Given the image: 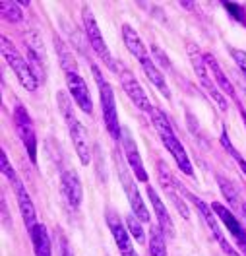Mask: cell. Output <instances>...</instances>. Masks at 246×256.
Here are the masks:
<instances>
[{
	"mask_svg": "<svg viewBox=\"0 0 246 256\" xmlns=\"http://www.w3.org/2000/svg\"><path fill=\"white\" fill-rule=\"evenodd\" d=\"M149 116H151V122H153V126H155V130H157V134H159V138H161L163 146L169 150V154L173 156V160L177 161L179 169H181L184 175L192 176L194 175V171H192V163H190V160H188V154H186V150L182 148L181 140L177 138V134H175V130H173V126H171L167 114H165L161 109L153 107V109L149 111Z\"/></svg>",
	"mask_w": 246,
	"mask_h": 256,
	"instance_id": "6da1fadb",
	"label": "cell"
},
{
	"mask_svg": "<svg viewBox=\"0 0 246 256\" xmlns=\"http://www.w3.org/2000/svg\"><path fill=\"white\" fill-rule=\"evenodd\" d=\"M56 101H58L60 112H62L66 124H68L70 138H72V144H74V150H76L78 158H80V161H82V165H89V161H91V146H89V136H87V130H85V126L80 122V118L74 114V103H72V99H70V97H68V94H64V92H58Z\"/></svg>",
	"mask_w": 246,
	"mask_h": 256,
	"instance_id": "7a4b0ae2",
	"label": "cell"
},
{
	"mask_svg": "<svg viewBox=\"0 0 246 256\" xmlns=\"http://www.w3.org/2000/svg\"><path fill=\"white\" fill-rule=\"evenodd\" d=\"M93 68V76L99 86V97H101V109H103V120H105V128L111 134V138L118 140L122 136V128L118 122V112H116V101H115V92L111 88V84L103 78L101 70L95 64H91Z\"/></svg>",
	"mask_w": 246,
	"mask_h": 256,
	"instance_id": "3957f363",
	"label": "cell"
},
{
	"mask_svg": "<svg viewBox=\"0 0 246 256\" xmlns=\"http://www.w3.org/2000/svg\"><path fill=\"white\" fill-rule=\"evenodd\" d=\"M0 48H2L4 60L8 62V66L12 68V72L16 74L17 82H19L27 92H35L37 86H39V80H37V74L33 72V68L29 66V62H27V58L19 54V50L16 48V45H14L8 37H2Z\"/></svg>",
	"mask_w": 246,
	"mask_h": 256,
	"instance_id": "277c9868",
	"label": "cell"
},
{
	"mask_svg": "<svg viewBox=\"0 0 246 256\" xmlns=\"http://www.w3.org/2000/svg\"><path fill=\"white\" fill-rule=\"evenodd\" d=\"M188 54H190V62H192V68H194V72H196V76H198V80H200V84H202V88L212 96V99L219 105L221 111H227V109H229L227 99L221 96L217 84L212 80V76H210V72H208L206 56L198 50V47L194 45V43H188Z\"/></svg>",
	"mask_w": 246,
	"mask_h": 256,
	"instance_id": "5b68a950",
	"label": "cell"
},
{
	"mask_svg": "<svg viewBox=\"0 0 246 256\" xmlns=\"http://www.w3.org/2000/svg\"><path fill=\"white\" fill-rule=\"evenodd\" d=\"M82 22H83V30H85V37H87V43L95 50V54H97L101 60H105V64H107L113 72H118L115 60H113V56H111V52H109V47L105 45V39H103V35H101V30H99L97 22H95V16H93V12H91L89 6H83L82 8Z\"/></svg>",
	"mask_w": 246,
	"mask_h": 256,
	"instance_id": "8992f818",
	"label": "cell"
},
{
	"mask_svg": "<svg viewBox=\"0 0 246 256\" xmlns=\"http://www.w3.org/2000/svg\"><path fill=\"white\" fill-rule=\"evenodd\" d=\"M115 163H116V173H118V178H120V182H122V186H124V192H126V196H128V202H130V208H132V212H134V216H136L140 222H149V220H151L149 210L146 208V204H144V200H142V196H140V190H138V186H136L134 176H132V173L128 171V167L122 163V160L118 158V154L115 156Z\"/></svg>",
	"mask_w": 246,
	"mask_h": 256,
	"instance_id": "52a82bcc",
	"label": "cell"
},
{
	"mask_svg": "<svg viewBox=\"0 0 246 256\" xmlns=\"http://www.w3.org/2000/svg\"><path fill=\"white\" fill-rule=\"evenodd\" d=\"M14 124H16L17 136L25 148L31 163H37V134H35L31 116L23 105H16V109H14Z\"/></svg>",
	"mask_w": 246,
	"mask_h": 256,
	"instance_id": "ba28073f",
	"label": "cell"
},
{
	"mask_svg": "<svg viewBox=\"0 0 246 256\" xmlns=\"http://www.w3.org/2000/svg\"><path fill=\"white\" fill-rule=\"evenodd\" d=\"M184 194L188 196V200H192L194 202V206L198 208V212H200V216H202V220L206 222V225H208V229H210V233L214 235L215 239H217V242H219V246L225 250V254L227 256H241L233 246H231V242H227V239L223 237V233H221V227H219V222H217V216H215V212L212 210V206H208L202 198H198V196H194V194H190V192L184 190Z\"/></svg>",
	"mask_w": 246,
	"mask_h": 256,
	"instance_id": "9c48e42d",
	"label": "cell"
},
{
	"mask_svg": "<svg viewBox=\"0 0 246 256\" xmlns=\"http://www.w3.org/2000/svg\"><path fill=\"white\" fill-rule=\"evenodd\" d=\"M157 173H159V182H161V186H163L167 198L173 202L175 208L179 210V214H181L182 218L188 220V218H190V210H188V206H186L184 198L181 196L182 192H184V186L177 182V178L171 175V171L167 169V165H165L163 161L157 163Z\"/></svg>",
	"mask_w": 246,
	"mask_h": 256,
	"instance_id": "30bf717a",
	"label": "cell"
},
{
	"mask_svg": "<svg viewBox=\"0 0 246 256\" xmlns=\"http://www.w3.org/2000/svg\"><path fill=\"white\" fill-rule=\"evenodd\" d=\"M118 78H120V86H122V90H124V94L130 97L132 103L140 109V111L148 112L153 109V105H151V101L148 99V96H146V92L142 90V86L138 84V80H136V76L132 74L130 70H122V72H118Z\"/></svg>",
	"mask_w": 246,
	"mask_h": 256,
	"instance_id": "8fae6325",
	"label": "cell"
},
{
	"mask_svg": "<svg viewBox=\"0 0 246 256\" xmlns=\"http://www.w3.org/2000/svg\"><path fill=\"white\" fill-rule=\"evenodd\" d=\"M66 76V86H68V92L72 99L76 101V105L82 109L83 112L91 114L93 112V103H91V96H89V88H87V82L80 76V72H68Z\"/></svg>",
	"mask_w": 246,
	"mask_h": 256,
	"instance_id": "7c38bea8",
	"label": "cell"
},
{
	"mask_svg": "<svg viewBox=\"0 0 246 256\" xmlns=\"http://www.w3.org/2000/svg\"><path fill=\"white\" fill-rule=\"evenodd\" d=\"M212 210L215 212V216L225 224L227 231L231 233V237L235 239V242L239 244V248H241L246 256V227H243V224L235 218V214H233L229 208H225L223 204L214 202V204H212Z\"/></svg>",
	"mask_w": 246,
	"mask_h": 256,
	"instance_id": "4fadbf2b",
	"label": "cell"
},
{
	"mask_svg": "<svg viewBox=\"0 0 246 256\" xmlns=\"http://www.w3.org/2000/svg\"><path fill=\"white\" fill-rule=\"evenodd\" d=\"M107 224H109V229H111V233L115 237L116 248H118L120 256H138L136 250H134L130 235H128L130 231H128L126 225L122 224V220H120V216L116 212H109L107 214Z\"/></svg>",
	"mask_w": 246,
	"mask_h": 256,
	"instance_id": "5bb4252c",
	"label": "cell"
},
{
	"mask_svg": "<svg viewBox=\"0 0 246 256\" xmlns=\"http://www.w3.org/2000/svg\"><path fill=\"white\" fill-rule=\"evenodd\" d=\"M122 148H124V154H126V160H128V165H130L132 173L136 176V180H142V182H148V171L144 167V161H142V156L138 152V146L132 138L130 130L128 128H122Z\"/></svg>",
	"mask_w": 246,
	"mask_h": 256,
	"instance_id": "9a60e30c",
	"label": "cell"
},
{
	"mask_svg": "<svg viewBox=\"0 0 246 256\" xmlns=\"http://www.w3.org/2000/svg\"><path fill=\"white\" fill-rule=\"evenodd\" d=\"M12 186H14V192H16L17 208L21 212V220H23V224L27 227V231H31L33 227L37 225V212H35V206H33L31 202V196H29L27 188L23 186L19 176L12 180Z\"/></svg>",
	"mask_w": 246,
	"mask_h": 256,
	"instance_id": "2e32d148",
	"label": "cell"
},
{
	"mask_svg": "<svg viewBox=\"0 0 246 256\" xmlns=\"http://www.w3.org/2000/svg\"><path fill=\"white\" fill-rule=\"evenodd\" d=\"M60 184H62V194H64L66 202L70 204V208L78 210L82 204L83 190H82V182H80V176L76 171L72 169H66L60 175Z\"/></svg>",
	"mask_w": 246,
	"mask_h": 256,
	"instance_id": "e0dca14e",
	"label": "cell"
},
{
	"mask_svg": "<svg viewBox=\"0 0 246 256\" xmlns=\"http://www.w3.org/2000/svg\"><path fill=\"white\" fill-rule=\"evenodd\" d=\"M149 196V202H151V208L155 212V216H157V222H159V229L163 231V235L167 239H173L175 235H177V231H175V224H173V218H171V214L167 212L165 208L163 200L159 198V194L155 192V188H151L148 184V188H146Z\"/></svg>",
	"mask_w": 246,
	"mask_h": 256,
	"instance_id": "ac0fdd59",
	"label": "cell"
},
{
	"mask_svg": "<svg viewBox=\"0 0 246 256\" xmlns=\"http://www.w3.org/2000/svg\"><path fill=\"white\" fill-rule=\"evenodd\" d=\"M25 48H27V54H29V62L35 66V74L41 72V70L45 74V68H47V50H45V45L41 41V35L37 32L25 33Z\"/></svg>",
	"mask_w": 246,
	"mask_h": 256,
	"instance_id": "d6986e66",
	"label": "cell"
},
{
	"mask_svg": "<svg viewBox=\"0 0 246 256\" xmlns=\"http://www.w3.org/2000/svg\"><path fill=\"white\" fill-rule=\"evenodd\" d=\"M122 39H124L126 48H128L132 54L138 58L140 66H146V64L153 62V58L149 56L148 48L144 47V43H142L140 35L136 33V30H132V26H128V24H126V26H122Z\"/></svg>",
	"mask_w": 246,
	"mask_h": 256,
	"instance_id": "ffe728a7",
	"label": "cell"
},
{
	"mask_svg": "<svg viewBox=\"0 0 246 256\" xmlns=\"http://www.w3.org/2000/svg\"><path fill=\"white\" fill-rule=\"evenodd\" d=\"M29 237L33 242L35 256H52L50 254V237L47 233V227L43 224H37L29 231Z\"/></svg>",
	"mask_w": 246,
	"mask_h": 256,
	"instance_id": "44dd1931",
	"label": "cell"
},
{
	"mask_svg": "<svg viewBox=\"0 0 246 256\" xmlns=\"http://www.w3.org/2000/svg\"><path fill=\"white\" fill-rule=\"evenodd\" d=\"M204 56H206V64H208V68L212 70V76H214V82L217 84V88H219V90H223L227 96L235 97V88H233V84L229 82V78L225 76V72H223L221 64L217 62V58L212 56V54H204Z\"/></svg>",
	"mask_w": 246,
	"mask_h": 256,
	"instance_id": "7402d4cb",
	"label": "cell"
},
{
	"mask_svg": "<svg viewBox=\"0 0 246 256\" xmlns=\"http://www.w3.org/2000/svg\"><path fill=\"white\" fill-rule=\"evenodd\" d=\"M54 48H56V52H58L60 66H62L64 74H68V72H80V70H78V64H76V58H74L72 50H70V48L64 45V41H60V39H54Z\"/></svg>",
	"mask_w": 246,
	"mask_h": 256,
	"instance_id": "603a6c76",
	"label": "cell"
},
{
	"mask_svg": "<svg viewBox=\"0 0 246 256\" xmlns=\"http://www.w3.org/2000/svg\"><path fill=\"white\" fill-rule=\"evenodd\" d=\"M142 70H144V74L148 76V80L163 94L167 99H171V90L167 88V84H165V78H163V72H159V68L155 66V62H149L146 66H142Z\"/></svg>",
	"mask_w": 246,
	"mask_h": 256,
	"instance_id": "cb8c5ba5",
	"label": "cell"
},
{
	"mask_svg": "<svg viewBox=\"0 0 246 256\" xmlns=\"http://www.w3.org/2000/svg\"><path fill=\"white\" fill-rule=\"evenodd\" d=\"M149 256H167L165 235L159 229V225L151 227V231H149Z\"/></svg>",
	"mask_w": 246,
	"mask_h": 256,
	"instance_id": "d4e9b609",
	"label": "cell"
},
{
	"mask_svg": "<svg viewBox=\"0 0 246 256\" xmlns=\"http://www.w3.org/2000/svg\"><path fill=\"white\" fill-rule=\"evenodd\" d=\"M0 12H2V16L6 22H10V24H17V22H21V18H23V12L19 10V2H10V0H2L0 2Z\"/></svg>",
	"mask_w": 246,
	"mask_h": 256,
	"instance_id": "484cf974",
	"label": "cell"
},
{
	"mask_svg": "<svg viewBox=\"0 0 246 256\" xmlns=\"http://www.w3.org/2000/svg\"><path fill=\"white\" fill-rule=\"evenodd\" d=\"M217 182H219V188L223 192V196L229 200L231 208H239V190L235 188V184L221 175L217 176Z\"/></svg>",
	"mask_w": 246,
	"mask_h": 256,
	"instance_id": "4316f807",
	"label": "cell"
},
{
	"mask_svg": "<svg viewBox=\"0 0 246 256\" xmlns=\"http://www.w3.org/2000/svg\"><path fill=\"white\" fill-rule=\"evenodd\" d=\"M126 227L130 231V235L136 239V242H144L146 240V233H144V227H142V222L132 214L126 218Z\"/></svg>",
	"mask_w": 246,
	"mask_h": 256,
	"instance_id": "83f0119b",
	"label": "cell"
},
{
	"mask_svg": "<svg viewBox=\"0 0 246 256\" xmlns=\"http://www.w3.org/2000/svg\"><path fill=\"white\" fill-rule=\"evenodd\" d=\"M0 171H2V175L6 176L10 182H12L14 178H17L16 171H14V167L10 165V161L6 158V152H4V150H0Z\"/></svg>",
	"mask_w": 246,
	"mask_h": 256,
	"instance_id": "f1b7e54d",
	"label": "cell"
},
{
	"mask_svg": "<svg viewBox=\"0 0 246 256\" xmlns=\"http://www.w3.org/2000/svg\"><path fill=\"white\" fill-rule=\"evenodd\" d=\"M231 52H233V58H235L237 66L241 68V72L245 74V78H246V50H241V48H233Z\"/></svg>",
	"mask_w": 246,
	"mask_h": 256,
	"instance_id": "f546056e",
	"label": "cell"
},
{
	"mask_svg": "<svg viewBox=\"0 0 246 256\" xmlns=\"http://www.w3.org/2000/svg\"><path fill=\"white\" fill-rule=\"evenodd\" d=\"M221 144H223V148L229 152V154L233 156V158H235V160H241V154L235 150V146L231 144V140L227 138V130H225V128H223V132H221Z\"/></svg>",
	"mask_w": 246,
	"mask_h": 256,
	"instance_id": "4dcf8cb0",
	"label": "cell"
},
{
	"mask_svg": "<svg viewBox=\"0 0 246 256\" xmlns=\"http://www.w3.org/2000/svg\"><path fill=\"white\" fill-rule=\"evenodd\" d=\"M225 8H227V10H229L231 14L237 18V20L245 22V10H243L239 4H235V2H225Z\"/></svg>",
	"mask_w": 246,
	"mask_h": 256,
	"instance_id": "1f68e13d",
	"label": "cell"
},
{
	"mask_svg": "<svg viewBox=\"0 0 246 256\" xmlns=\"http://www.w3.org/2000/svg\"><path fill=\"white\" fill-rule=\"evenodd\" d=\"M0 204H2V220H4V227H6V229H10L12 224L8 222V208H6V200L2 198V202H0Z\"/></svg>",
	"mask_w": 246,
	"mask_h": 256,
	"instance_id": "d6a6232c",
	"label": "cell"
},
{
	"mask_svg": "<svg viewBox=\"0 0 246 256\" xmlns=\"http://www.w3.org/2000/svg\"><path fill=\"white\" fill-rule=\"evenodd\" d=\"M60 256H72L70 254V246H68L64 237H60Z\"/></svg>",
	"mask_w": 246,
	"mask_h": 256,
	"instance_id": "836d02e7",
	"label": "cell"
},
{
	"mask_svg": "<svg viewBox=\"0 0 246 256\" xmlns=\"http://www.w3.org/2000/svg\"><path fill=\"white\" fill-rule=\"evenodd\" d=\"M153 52L157 54V60H161V64H163V66H169V60L165 58V54H163V50H161V48L153 47Z\"/></svg>",
	"mask_w": 246,
	"mask_h": 256,
	"instance_id": "e575fe53",
	"label": "cell"
},
{
	"mask_svg": "<svg viewBox=\"0 0 246 256\" xmlns=\"http://www.w3.org/2000/svg\"><path fill=\"white\" fill-rule=\"evenodd\" d=\"M237 163H239V167H241V171L245 173V176H246V161L241 158V160H237Z\"/></svg>",
	"mask_w": 246,
	"mask_h": 256,
	"instance_id": "d590c367",
	"label": "cell"
},
{
	"mask_svg": "<svg viewBox=\"0 0 246 256\" xmlns=\"http://www.w3.org/2000/svg\"><path fill=\"white\" fill-rule=\"evenodd\" d=\"M181 6L182 8H190V10H192V8H194V2H181Z\"/></svg>",
	"mask_w": 246,
	"mask_h": 256,
	"instance_id": "8d00e7d4",
	"label": "cell"
},
{
	"mask_svg": "<svg viewBox=\"0 0 246 256\" xmlns=\"http://www.w3.org/2000/svg\"><path fill=\"white\" fill-rule=\"evenodd\" d=\"M241 116H243V120H245V124H246V111L241 107Z\"/></svg>",
	"mask_w": 246,
	"mask_h": 256,
	"instance_id": "74e56055",
	"label": "cell"
},
{
	"mask_svg": "<svg viewBox=\"0 0 246 256\" xmlns=\"http://www.w3.org/2000/svg\"><path fill=\"white\" fill-rule=\"evenodd\" d=\"M241 210H243V214H245V218H246V202L243 204V206H241Z\"/></svg>",
	"mask_w": 246,
	"mask_h": 256,
	"instance_id": "f35d334b",
	"label": "cell"
}]
</instances>
